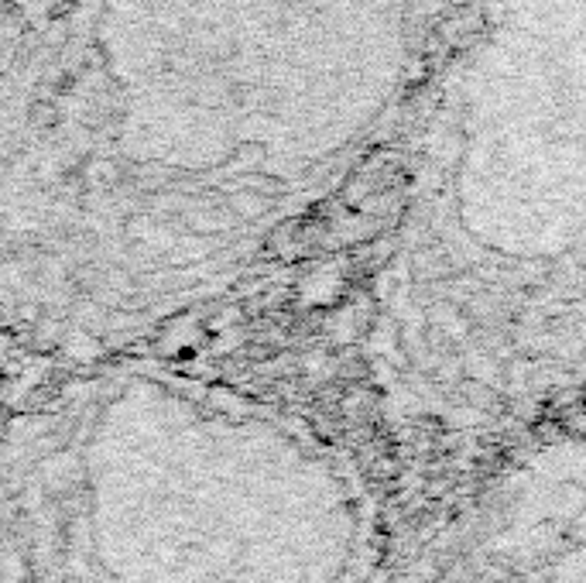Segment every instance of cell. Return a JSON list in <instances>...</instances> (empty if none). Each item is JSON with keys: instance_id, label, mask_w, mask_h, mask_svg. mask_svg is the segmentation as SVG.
<instances>
[{"instance_id": "cell-1", "label": "cell", "mask_w": 586, "mask_h": 583, "mask_svg": "<svg viewBox=\"0 0 586 583\" xmlns=\"http://www.w3.org/2000/svg\"><path fill=\"white\" fill-rule=\"evenodd\" d=\"M497 474L381 583H586V446Z\"/></svg>"}]
</instances>
